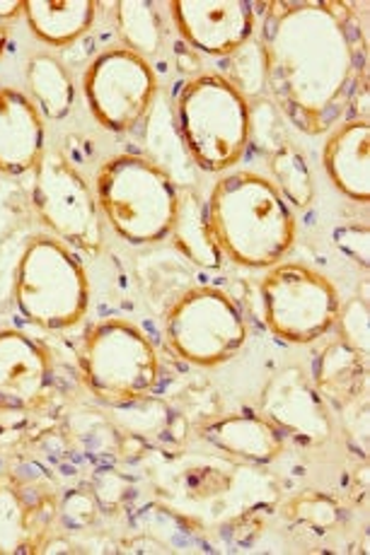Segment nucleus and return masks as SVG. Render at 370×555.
<instances>
[{"label": "nucleus", "instance_id": "obj_15", "mask_svg": "<svg viewBox=\"0 0 370 555\" xmlns=\"http://www.w3.org/2000/svg\"><path fill=\"white\" fill-rule=\"evenodd\" d=\"M324 172L344 196L358 203L370 201V124L344 121L327 138L322 151Z\"/></svg>", "mask_w": 370, "mask_h": 555}, {"label": "nucleus", "instance_id": "obj_4", "mask_svg": "<svg viewBox=\"0 0 370 555\" xmlns=\"http://www.w3.org/2000/svg\"><path fill=\"white\" fill-rule=\"evenodd\" d=\"M177 121L189 155L206 172H228L245 157L252 141L247 98L235 82L214 73L184 85Z\"/></svg>", "mask_w": 370, "mask_h": 555}, {"label": "nucleus", "instance_id": "obj_2", "mask_svg": "<svg viewBox=\"0 0 370 555\" xmlns=\"http://www.w3.org/2000/svg\"><path fill=\"white\" fill-rule=\"evenodd\" d=\"M216 247L247 269H271L295 242L289 201L269 177L230 172L216 181L206 203Z\"/></svg>", "mask_w": 370, "mask_h": 555}, {"label": "nucleus", "instance_id": "obj_24", "mask_svg": "<svg viewBox=\"0 0 370 555\" xmlns=\"http://www.w3.org/2000/svg\"><path fill=\"white\" fill-rule=\"evenodd\" d=\"M342 326H344V338L348 348L358 356L368 353V307L363 300H354L344 309V314H340Z\"/></svg>", "mask_w": 370, "mask_h": 555}, {"label": "nucleus", "instance_id": "obj_7", "mask_svg": "<svg viewBox=\"0 0 370 555\" xmlns=\"http://www.w3.org/2000/svg\"><path fill=\"white\" fill-rule=\"evenodd\" d=\"M264 322L289 344H312L340 322V291L324 273L305 263H279L259 285Z\"/></svg>", "mask_w": 370, "mask_h": 555}, {"label": "nucleus", "instance_id": "obj_27", "mask_svg": "<svg viewBox=\"0 0 370 555\" xmlns=\"http://www.w3.org/2000/svg\"><path fill=\"white\" fill-rule=\"evenodd\" d=\"M3 47H5V31L0 29V53H3Z\"/></svg>", "mask_w": 370, "mask_h": 555}, {"label": "nucleus", "instance_id": "obj_12", "mask_svg": "<svg viewBox=\"0 0 370 555\" xmlns=\"http://www.w3.org/2000/svg\"><path fill=\"white\" fill-rule=\"evenodd\" d=\"M170 8L187 44L210 56L240 51L255 31V10L247 0H177Z\"/></svg>", "mask_w": 370, "mask_h": 555}, {"label": "nucleus", "instance_id": "obj_22", "mask_svg": "<svg viewBox=\"0 0 370 555\" xmlns=\"http://www.w3.org/2000/svg\"><path fill=\"white\" fill-rule=\"evenodd\" d=\"M358 375H361V356L354 353L348 346H334L327 350L320 362V382L332 397L342 387H348V379H356Z\"/></svg>", "mask_w": 370, "mask_h": 555}, {"label": "nucleus", "instance_id": "obj_1", "mask_svg": "<svg viewBox=\"0 0 370 555\" xmlns=\"http://www.w3.org/2000/svg\"><path fill=\"white\" fill-rule=\"evenodd\" d=\"M264 82L303 133L340 121L358 78V27L346 3H273L264 23Z\"/></svg>", "mask_w": 370, "mask_h": 555}, {"label": "nucleus", "instance_id": "obj_25", "mask_svg": "<svg viewBox=\"0 0 370 555\" xmlns=\"http://www.w3.org/2000/svg\"><path fill=\"white\" fill-rule=\"evenodd\" d=\"M340 232L344 234L346 240H352V247H344V251L348 256H354L356 261H361L366 266L368 263V232L366 230H358V228H344Z\"/></svg>", "mask_w": 370, "mask_h": 555}, {"label": "nucleus", "instance_id": "obj_9", "mask_svg": "<svg viewBox=\"0 0 370 555\" xmlns=\"http://www.w3.org/2000/svg\"><path fill=\"white\" fill-rule=\"evenodd\" d=\"M31 206L37 218L61 242L86 251L100 249L102 225L98 198L76 169L59 153H47L35 167Z\"/></svg>", "mask_w": 370, "mask_h": 555}, {"label": "nucleus", "instance_id": "obj_26", "mask_svg": "<svg viewBox=\"0 0 370 555\" xmlns=\"http://www.w3.org/2000/svg\"><path fill=\"white\" fill-rule=\"evenodd\" d=\"M23 5L20 0H10V3H0V17H15L23 13Z\"/></svg>", "mask_w": 370, "mask_h": 555}, {"label": "nucleus", "instance_id": "obj_13", "mask_svg": "<svg viewBox=\"0 0 370 555\" xmlns=\"http://www.w3.org/2000/svg\"><path fill=\"white\" fill-rule=\"evenodd\" d=\"M49 379L47 350L23 331H0V409H35L44 399Z\"/></svg>", "mask_w": 370, "mask_h": 555}, {"label": "nucleus", "instance_id": "obj_11", "mask_svg": "<svg viewBox=\"0 0 370 555\" xmlns=\"http://www.w3.org/2000/svg\"><path fill=\"white\" fill-rule=\"evenodd\" d=\"M261 415L301 444H322L332 435L330 405L301 367H285L269 379L261 393Z\"/></svg>", "mask_w": 370, "mask_h": 555}, {"label": "nucleus", "instance_id": "obj_3", "mask_svg": "<svg viewBox=\"0 0 370 555\" xmlns=\"http://www.w3.org/2000/svg\"><path fill=\"white\" fill-rule=\"evenodd\" d=\"M98 208L131 244L161 242L173 232L179 186L151 157L114 155L98 172Z\"/></svg>", "mask_w": 370, "mask_h": 555}, {"label": "nucleus", "instance_id": "obj_16", "mask_svg": "<svg viewBox=\"0 0 370 555\" xmlns=\"http://www.w3.org/2000/svg\"><path fill=\"white\" fill-rule=\"evenodd\" d=\"M206 440L220 452L250 464H269L283 450L281 433L259 413H232L210 423L204 430Z\"/></svg>", "mask_w": 370, "mask_h": 555}, {"label": "nucleus", "instance_id": "obj_6", "mask_svg": "<svg viewBox=\"0 0 370 555\" xmlns=\"http://www.w3.org/2000/svg\"><path fill=\"white\" fill-rule=\"evenodd\" d=\"M80 365L88 387L110 401L145 399L161 382V358L151 338L124 319H107L88 331Z\"/></svg>", "mask_w": 370, "mask_h": 555}, {"label": "nucleus", "instance_id": "obj_14", "mask_svg": "<svg viewBox=\"0 0 370 555\" xmlns=\"http://www.w3.org/2000/svg\"><path fill=\"white\" fill-rule=\"evenodd\" d=\"M44 155V121L27 94L0 85V169L25 175Z\"/></svg>", "mask_w": 370, "mask_h": 555}, {"label": "nucleus", "instance_id": "obj_19", "mask_svg": "<svg viewBox=\"0 0 370 555\" xmlns=\"http://www.w3.org/2000/svg\"><path fill=\"white\" fill-rule=\"evenodd\" d=\"M27 85L39 114H44L51 121L66 119L76 104V85H73L71 73L47 53L29 61Z\"/></svg>", "mask_w": 370, "mask_h": 555}, {"label": "nucleus", "instance_id": "obj_5", "mask_svg": "<svg viewBox=\"0 0 370 555\" xmlns=\"http://www.w3.org/2000/svg\"><path fill=\"white\" fill-rule=\"evenodd\" d=\"M13 300L31 324L51 331L78 324L90 300L78 254L54 234H35L15 266Z\"/></svg>", "mask_w": 370, "mask_h": 555}, {"label": "nucleus", "instance_id": "obj_17", "mask_svg": "<svg viewBox=\"0 0 370 555\" xmlns=\"http://www.w3.org/2000/svg\"><path fill=\"white\" fill-rule=\"evenodd\" d=\"M98 3L92 0H27L23 13L35 37L66 47L90 29Z\"/></svg>", "mask_w": 370, "mask_h": 555}, {"label": "nucleus", "instance_id": "obj_21", "mask_svg": "<svg viewBox=\"0 0 370 555\" xmlns=\"http://www.w3.org/2000/svg\"><path fill=\"white\" fill-rule=\"evenodd\" d=\"M116 25H119L122 39L129 51L155 53L163 41V23L153 3H119L116 5Z\"/></svg>", "mask_w": 370, "mask_h": 555}, {"label": "nucleus", "instance_id": "obj_18", "mask_svg": "<svg viewBox=\"0 0 370 555\" xmlns=\"http://www.w3.org/2000/svg\"><path fill=\"white\" fill-rule=\"evenodd\" d=\"M170 234L177 247L187 254V259H192L196 266H204V269H218L224 254H220L214 234H210L206 206H201L192 189L179 186V206Z\"/></svg>", "mask_w": 370, "mask_h": 555}, {"label": "nucleus", "instance_id": "obj_10", "mask_svg": "<svg viewBox=\"0 0 370 555\" xmlns=\"http://www.w3.org/2000/svg\"><path fill=\"white\" fill-rule=\"evenodd\" d=\"M82 92L94 119L114 133L131 131L151 109L157 78L139 53L112 49L90 63Z\"/></svg>", "mask_w": 370, "mask_h": 555}, {"label": "nucleus", "instance_id": "obj_23", "mask_svg": "<svg viewBox=\"0 0 370 555\" xmlns=\"http://www.w3.org/2000/svg\"><path fill=\"white\" fill-rule=\"evenodd\" d=\"M25 509L20 498L0 490V553H15L25 541Z\"/></svg>", "mask_w": 370, "mask_h": 555}, {"label": "nucleus", "instance_id": "obj_8", "mask_svg": "<svg viewBox=\"0 0 370 555\" xmlns=\"http://www.w3.org/2000/svg\"><path fill=\"white\" fill-rule=\"evenodd\" d=\"M167 340L179 358L216 367L240 353L247 322L240 305L220 287H192L167 314Z\"/></svg>", "mask_w": 370, "mask_h": 555}, {"label": "nucleus", "instance_id": "obj_20", "mask_svg": "<svg viewBox=\"0 0 370 555\" xmlns=\"http://www.w3.org/2000/svg\"><path fill=\"white\" fill-rule=\"evenodd\" d=\"M269 169L271 179L281 196L293 203L295 208H305L312 203L315 196V181L310 165L305 155L293 145H279L277 151L269 155Z\"/></svg>", "mask_w": 370, "mask_h": 555}]
</instances>
